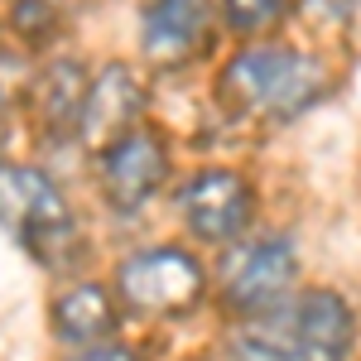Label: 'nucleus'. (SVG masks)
Here are the masks:
<instances>
[{
  "mask_svg": "<svg viewBox=\"0 0 361 361\" xmlns=\"http://www.w3.org/2000/svg\"><path fill=\"white\" fill-rule=\"evenodd\" d=\"M140 106H145V92H140V82L130 78V68L111 63V68H102V73L87 82L78 135L102 154L106 145H116L126 130L140 126Z\"/></svg>",
  "mask_w": 361,
  "mask_h": 361,
  "instance_id": "obj_9",
  "label": "nucleus"
},
{
  "mask_svg": "<svg viewBox=\"0 0 361 361\" xmlns=\"http://www.w3.org/2000/svg\"><path fill=\"white\" fill-rule=\"evenodd\" d=\"M116 289H121L126 308L169 318V313H188V308L202 299V289H207V270L197 265L193 250L149 246V250H135V255L121 260V270H116Z\"/></svg>",
  "mask_w": 361,
  "mask_h": 361,
  "instance_id": "obj_4",
  "label": "nucleus"
},
{
  "mask_svg": "<svg viewBox=\"0 0 361 361\" xmlns=\"http://www.w3.org/2000/svg\"><path fill=\"white\" fill-rule=\"evenodd\" d=\"M328 92V68L299 49L250 44L231 58L217 78V97L231 116L260 121H294Z\"/></svg>",
  "mask_w": 361,
  "mask_h": 361,
  "instance_id": "obj_1",
  "label": "nucleus"
},
{
  "mask_svg": "<svg viewBox=\"0 0 361 361\" xmlns=\"http://www.w3.org/2000/svg\"><path fill=\"white\" fill-rule=\"evenodd\" d=\"M82 97H87V78L73 58H58L44 68V78L34 87V111H39V126L54 140L78 135V121H82Z\"/></svg>",
  "mask_w": 361,
  "mask_h": 361,
  "instance_id": "obj_11",
  "label": "nucleus"
},
{
  "mask_svg": "<svg viewBox=\"0 0 361 361\" xmlns=\"http://www.w3.org/2000/svg\"><path fill=\"white\" fill-rule=\"evenodd\" d=\"M97 173H102V193H106V202L116 212H140L164 188L169 149L149 126H135V130H126L116 145H106L97 154Z\"/></svg>",
  "mask_w": 361,
  "mask_h": 361,
  "instance_id": "obj_7",
  "label": "nucleus"
},
{
  "mask_svg": "<svg viewBox=\"0 0 361 361\" xmlns=\"http://www.w3.org/2000/svg\"><path fill=\"white\" fill-rule=\"evenodd\" d=\"M68 361H140V352H130L126 342H97V347H82L78 357H68Z\"/></svg>",
  "mask_w": 361,
  "mask_h": 361,
  "instance_id": "obj_15",
  "label": "nucleus"
},
{
  "mask_svg": "<svg viewBox=\"0 0 361 361\" xmlns=\"http://www.w3.org/2000/svg\"><path fill=\"white\" fill-rule=\"evenodd\" d=\"M116 323L121 313L102 284H73L54 299V337L68 347H97L116 333Z\"/></svg>",
  "mask_w": 361,
  "mask_h": 361,
  "instance_id": "obj_10",
  "label": "nucleus"
},
{
  "mask_svg": "<svg viewBox=\"0 0 361 361\" xmlns=\"http://www.w3.org/2000/svg\"><path fill=\"white\" fill-rule=\"evenodd\" d=\"M294 270H299V255H294V241H289V236H260V241L241 246L222 265L226 308L241 313V318H255V313L275 308L279 299L289 294Z\"/></svg>",
  "mask_w": 361,
  "mask_h": 361,
  "instance_id": "obj_6",
  "label": "nucleus"
},
{
  "mask_svg": "<svg viewBox=\"0 0 361 361\" xmlns=\"http://www.w3.org/2000/svg\"><path fill=\"white\" fill-rule=\"evenodd\" d=\"M0 145H5V111H0Z\"/></svg>",
  "mask_w": 361,
  "mask_h": 361,
  "instance_id": "obj_16",
  "label": "nucleus"
},
{
  "mask_svg": "<svg viewBox=\"0 0 361 361\" xmlns=\"http://www.w3.org/2000/svg\"><path fill=\"white\" fill-rule=\"evenodd\" d=\"M284 10H289V0H222L226 25L236 29V34H246V39L275 29L284 20Z\"/></svg>",
  "mask_w": 361,
  "mask_h": 361,
  "instance_id": "obj_13",
  "label": "nucleus"
},
{
  "mask_svg": "<svg viewBox=\"0 0 361 361\" xmlns=\"http://www.w3.org/2000/svg\"><path fill=\"white\" fill-rule=\"evenodd\" d=\"M294 5H299L304 20H313L323 29H342L352 20V10H357V0H294Z\"/></svg>",
  "mask_w": 361,
  "mask_h": 361,
  "instance_id": "obj_14",
  "label": "nucleus"
},
{
  "mask_svg": "<svg viewBox=\"0 0 361 361\" xmlns=\"http://www.w3.org/2000/svg\"><path fill=\"white\" fill-rule=\"evenodd\" d=\"M173 202H178L188 231H193L197 241H207V246L236 241L250 226V217H255L250 178L236 173V169H202V173H193V178L173 193Z\"/></svg>",
  "mask_w": 361,
  "mask_h": 361,
  "instance_id": "obj_5",
  "label": "nucleus"
},
{
  "mask_svg": "<svg viewBox=\"0 0 361 361\" xmlns=\"http://www.w3.org/2000/svg\"><path fill=\"white\" fill-rule=\"evenodd\" d=\"M0 226L54 270H63L78 250V222L68 197L34 164H0Z\"/></svg>",
  "mask_w": 361,
  "mask_h": 361,
  "instance_id": "obj_3",
  "label": "nucleus"
},
{
  "mask_svg": "<svg viewBox=\"0 0 361 361\" xmlns=\"http://www.w3.org/2000/svg\"><path fill=\"white\" fill-rule=\"evenodd\" d=\"M207 29H212V0H149L140 15V44L149 63L178 68L207 49Z\"/></svg>",
  "mask_w": 361,
  "mask_h": 361,
  "instance_id": "obj_8",
  "label": "nucleus"
},
{
  "mask_svg": "<svg viewBox=\"0 0 361 361\" xmlns=\"http://www.w3.org/2000/svg\"><path fill=\"white\" fill-rule=\"evenodd\" d=\"M357 342V318L342 294L304 289L294 304L255 313V328L241 337L250 361H347Z\"/></svg>",
  "mask_w": 361,
  "mask_h": 361,
  "instance_id": "obj_2",
  "label": "nucleus"
},
{
  "mask_svg": "<svg viewBox=\"0 0 361 361\" xmlns=\"http://www.w3.org/2000/svg\"><path fill=\"white\" fill-rule=\"evenodd\" d=\"M63 20H68L63 0H15V10H10V25L25 44H49L63 29Z\"/></svg>",
  "mask_w": 361,
  "mask_h": 361,
  "instance_id": "obj_12",
  "label": "nucleus"
}]
</instances>
